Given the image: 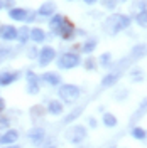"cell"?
<instances>
[{
  "label": "cell",
  "instance_id": "cell-1",
  "mask_svg": "<svg viewBox=\"0 0 147 148\" xmlns=\"http://www.w3.org/2000/svg\"><path fill=\"white\" fill-rule=\"evenodd\" d=\"M130 24H132V18L129 15H125V14H113V15H110V17H107L103 20V30L108 36L113 37L117 34H120L122 30L129 29Z\"/></svg>",
  "mask_w": 147,
  "mask_h": 148
},
{
  "label": "cell",
  "instance_id": "cell-2",
  "mask_svg": "<svg viewBox=\"0 0 147 148\" xmlns=\"http://www.w3.org/2000/svg\"><path fill=\"white\" fill-rule=\"evenodd\" d=\"M58 98L64 104H73V103H76L81 98V89H80V86L71 84V83L59 84L58 86Z\"/></svg>",
  "mask_w": 147,
  "mask_h": 148
},
{
  "label": "cell",
  "instance_id": "cell-3",
  "mask_svg": "<svg viewBox=\"0 0 147 148\" xmlns=\"http://www.w3.org/2000/svg\"><path fill=\"white\" fill-rule=\"evenodd\" d=\"M88 138V128L85 125H71L64 130V140L71 145H81Z\"/></svg>",
  "mask_w": 147,
  "mask_h": 148
},
{
  "label": "cell",
  "instance_id": "cell-4",
  "mask_svg": "<svg viewBox=\"0 0 147 148\" xmlns=\"http://www.w3.org/2000/svg\"><path fill=\"white\" fill-rule=\"evenodd\" d=\"M56 66L61 71H71L74 67L81 66V57L76 52H64V54H61L56 59Z\"/></svg>",
  "mask_w": 147,
  "mask_h": 148
},
{
  "label": "cell",
  "instance_id": "cell-5",
  "mask_svg": "<svg viewBox=\"0 0 147 148\" xmlns=\"http://www.w3.org/2000/svg\"><path fill=\"white\" fill-rule=\"evenodd\" d=\"M36 59L41 67H47L56 59V49L51 46H42V49H39V54Z\"/></svg>",
  "mask_w": 147,
  "mask_h": 148
},
{
  "label": "cell",
  "instance_id": "cell-6",
  "mask_svg": "<svg viewBox=\"0 0 147 148\" xmlns=\"http://www.w3.org/2000/svg\"><path fill=\"white\" fill-rule=\"evenodd\" d=\"M26 79H27V88L26 91L31 94V96H36L41 92V79H39V74H36L32 69H29L26 73Z\"/></svg>",
  "mask_w": 147,
  "mask_h": 148
},
{
  "label": "cell",
  "instance_id": "cell-7",
  "mask_svg": "<svg viewBox=\"0 0 147 148\" xmlns=\"http://www.w3.org/2000/svg\"><path fill=\"white\" fill-rule=\"evenodd\" d=\"M27 140L34 145V147H41L44 141H46V130L42 126H32L27 131Z\"/></svg>",
  "mask_w": 147,
  "mask_h": 148
},
{
  "label": "cell",
  "instance_id": "cell-8",
  "mask_svg": "<svg viewBox=\"0 0 147 148\" xmlns=\"http://www.w3.org/2000/svg\"><path fill=\"white\" fill-rule=\"evenodd\" d=\"M39 79H41V83H46L47 86L56 88V86L61 84V74L56 73V71H46V73H42L39 76Z\"/></svg>",
  "mask_w": 147,
  "mask_h": 148
},
{
  "label": "cell",
  "instance_id": "cell-9",
  "mask_svg": "<svg viewBox=\"0 0 147 148\" xmlns=\"http://www.w3.org/2000/svg\"><path fill=\"white\" fill-rule=\"evenodd\" d=\"M46 113L51 114V116H61L64 113V103L61 101V99H51V101L47 103Z\"/></svg>",
  "mask_w": 147,
  "mask_h": 148
},
{
  "label": "cell",
  "instance_id": "cell-10",
  "mask_svg": "<svg viewBox=\"0 0 147 148\" xmlns=\"http://www.w3.org/2000/svg\"><path fill=\"white\" fill-rule=\"evenodd\" d=\"M20 77V73L19 71H2L0 73V86L5 88V86H10L14 84Z\"/></svg>",
  "mask_w": 147,
  "mask_h": 148
},
{
  "label": "cell",
  "instance_id": "cell-11",
  "mask_svg": "<svg viewBox=\"0 0 147 148\" xmlns=\"http://www.w3.org/2000/svg\"><path fill=\"white\" fill-rule=\"evenodd\" d=\"M56 9H58L56 2L47 0V2H42V5L37 9L36 14L39 15V17H51V15H54V14H56Z\"/></svg>",
  "mask_w": 147,
  "mask_h": 148
},
{
  "label": "cell",
  "instance_id": "cell-12",
  "mask_svg": "<svg viewBox=\"0 0 147 148\" xmlns=\"http://www.w3.org/2000/svg\"><path fill=\"white\" fill-rule=\"evenodd\" d=\"M83 113H85V106H76V108H73V110L69 111L68 114H64V116H63L61 125H63V126H68L69 123H74V121H76L83 114Z\"/></svg>",
  "mask_w": 147,
  "mask_h": 148
},
{
  "label": "cell",
  "instance_id": "cell-13",
  "mask_svg": "<svg viewBox=\"0 0 147 148\" xmlns=\"http://www.w3.org/2000/svg\"><path fill=\"white\" fill-rule=\"evenodd\" d=\"M19 140V131L14 128H7L3 131V135H0V145H12L17 143Z\"/></svg>",
  "mask_w": 147,
  "mask_h": 148
},
{
  "label": "cell",
  "instance_id": "cell-14",
  "mask_svg": "<svg viewBox=\"0 0 147 148\" xmlns=\"http://www.w3.org/2000/svg\"><path fill=\"white\" fill-rule=\"evenodd\" d=\"M64 22H66V18H64V15H61V14L51 15V18H49V29H51V32H53L54 36H58Z\"/></svg>",
  "mask_w": 147,
  "mask_h": 148
},
{
  "label": "cell",
  "instance_id": "cell-15",
  "mask_svg": "<svg viewBox=\"0 0 147 148\" xmlns=\"http://www.w3.org/2000/svg\"><path fill=\"white\" fill-rule=\"evenodd\" d=\"M0 39L5 42H12L17 39V27L14 25H2L0 27Z\"/></svg>",
  "mask_w": 147,
  "mask_h": 148
},
{
  "label": "cell",
  "instance_id": "cell-16",
  "mask_svg": "<svg viewBox=\"0 0 147 148\" xmlns=\"http://www.w3.org/2000/svg\"><path fill=\"white\" fill-rule=\"evenodd\" d=\"M147 56V44L146 42H137L135 46L130 49V59L132 61H139V59H142V57H146Z\"/></svg>",
  "mask_w": 147,
  "mask_h": 148
},
{
  "label": "cell",
  "instance_id": "cell-17",
  "mask_svg": "<svg viewBox=\"0 0 147 148\" xmlns=\"http://www.w3.org/2000/svg\"><path fill=\"white\" fill-rule=\"evenodd\" d=\"M29 39H31L34 44H42V42L46 40V32H44V29L32 27L29 30Z\"/></svg>",
  "mask_w": 147,
  "mask_h": 148
},
{
  "label": "cell",
  "instance_id": "cell-18",
  "mask_svg": "<svg viewBox=\"0 0 147 148\" xmlns=\"http://www.w3.org/2000/svg\"><path fill=\"white\" fill-rule=\"evenodd\" d=\"M58 37H61L63 40H71V39L74 37V27H73V24L66 20L64 24H63V27H61V30H59V34H58Z\"/></svg>",
  "mask_w": 147,
  "mask_h": 148
},
{
  "label": "cell",
  "instance_id": "cell-19",
  "mask_svg": "<svg viewBox=\"0 0 147 148\" xmlns=\"http://www.w3.org/2000/svg\"><path fill=\"white\" fill-rule=\"evenodd\" d=\"M9 17L15 22H26V17H27V10L20 9V7H12L9 9Z\"/></svg>",
  "mask_w": 147,
  "mask_h": 148
},
{
  "label": "cell",
  "instance_id": "cell-20",
  "mask_svg": "<svg viewBox=\"0 0 147 148\" xmlns=\"http://www.w3.org/2000/svg\"><path fill=\"white\" fill-rule=\"evenodd\" d=\"M129 77H130V81L132 83H137V84H140V83H144V79H146V73H144V69L142 67H132L129 71Z\"/></svg>",
  "mask_w": 147,
  "mask_h": 148
},
{
  "label": "cell",
  "instance_id": "cell-21",
  "mask_svg": "<svg viewBox=\"0 0 147 148\" xmlns=\"http://www.w3.org/2000/svg\"><path fill=\"white\" fill-rule=\"evenodd\" d=\"M101 123L107 126V128H117V125H119V120H117V116L110 113V111H105L103 113V116H101Z\"/></svg>",
  "mask_w": 147,
  "mask_h": 148
},
{
  "label": "cell",
  "instance_id": "cell-22",
  "mask_svg": "<svg viewBox=\"0 0 147 148\" xmlns=\"http://www.w3.org/2000/svg\"><path fill=\"white\" fill-rule=\"evenodd\" d=\"M130 136L134 140H137V141H146L147 138V131L142 126H132V130H130Z\"/></svg>",
  "mask_w": 147,
  "mask_h": 148
},
{
  "label": "cell",
  "instance_id": "cell-23",
  "mask_svg": "<svg viewBox=\"0 0 147 148\" xmlns=\"http://www.w3.org/2000/svg\"><path fill=\"white\" fill-rule=\"evenodd\" d=\"M96 47H98V39H88L81 44V52L83 54H92Z\"/></svg>",
  "mask_w": 147,
  "mask_h": 148
},
{
  "label": "cell",
  "instance_id": "cell-24",
  "mask_svg": "<svg viewBox=\"0 0 147 148\" xmlns=\"http://www.w3.org/2000/svg\"><path fill=\"white\" fill-rule=\"evenodd\" d=\"M134 20H135L137 25H140L142 29H147V9L135 12V14H134Z\"/></svg>",
  "mask_w": 147,
  "mask_h": 148
},
{
  "label": "cell",
  "instance_id": "cell-25",
  "mask_svg": "<svg viewBox=\"0 0 147 148\" xmlns=\"http://www.w3.org/2000/svg\"><path fill=\"white\" fill-rule=\"evenodd\" d=\"M98 64L101 67H105V69H108L112 64H113V57H112V52H103L100 56V59H98Z\"/></svg>",
  "mask_w": 147,
  "mask_h": 148
},
{
  "label": "cell",
  "instance_id": "cell-26",
  "mask_svg": "<svg viewBox=\"0 0 147 148\" xmlns=\"http://www.w3.org/2000/svg\"><path fill=\"white\" fill-rule=\"evenodd\" d=\"M44 110H46V108H42V106H32V108H31V118H32L34 123L39 121V120H42V116H44Z\"/></svg>",
  "mask_w": 147,
  "mask_h": 148
},
{
  "label": "cell",
  "instance_id": "cell-27",
  "mask_svg": "<svg viewBox=\"0 0 147 148\" xmlns=\"http://www.w3.org/2000/svg\"><path fill=\"white\" fill-rule=\"evenodd\" d=\"M17 40L20 42V44H27V40H29V27L17 29Z\"/></svg>",
  "mask_w": 147,
  "mask_h": 148
},
{
  "label": "cell",
  "instance_id": "cell-28",
  "mask_svg": "<svg viewBox=\"0 0 147 148\" xmlns=\"http://www.w3.org/2000/svg\"><path fill=\"white\" fill-rule=\"evenodd\" d=\"M83 67L86 69V71H95L96 69V59L93 57V56H86V59L83 61Z\"/></svg>",
  "mask_w": 147,
  "mask_h": 148
},
{
  "label": "cell",
  "instance_id": "cell-29",
  "mask_svg": "<svg viewBox=\"0 0 147 148\" xmlns=\"http://www.w3.org/2000/svg\"><path fill=\"white\" fill-rule=\"evenodd\" d=\"M147 9V0H135L134 3H132V10H134V14L139 12V10H144Z\"/></svg>",
  "mask_w": 147,
  "mask_h": 148
},
{
  "label": "cell",
  "instance_id": "cell-30",
  "mask_svg": "<svg viewBox=\"0 0 147 148\" xmlns=\"http://www.w3.org/2000/svg\"><path fill=\"white\" fill-rule=\"evenodd\" d=\"M10 128V118L5 116L3 113H0V130H7Z\"/></svg>",
  "mask_w": 147,
  "mask_h": 148
},
{
  "label": "cell",
  "instance_id": "cell-31",
  "mask_svg": "<svg viewBox=\"0 0 147 148\" xmlns=\"http://www.w3.org/2000/svg\"><path fill=\"white\" fill-rule=\"evenodd\" d=\"M101 5H103L105 9H108V10H115V7L119 5V0H103Z\"/></svg>",
  "mask_w": 147,
  "mask_h": 148
},
{
  "label": "cell",
  "instance_id": "cell-32",
  "mask_svg": "<svg viewBox=\"0 0 147 148\" xmlns=\"http://www.w3.org/2000/svg\"><path fill=\"white\" fill-rule=\"evenodd\" d=\"M127 94H129V91H127V89H120V91H117V92H115V101L127 99Z\"/></svg>",
  "mask_w": 147,
  "mask_h": 148
},
{
  "label": "cell",
  "instance_id": "cell-33",
  "mask_svg": "<svg viewBox=\"0 0 147 148\" xmlns=\"http://www.w3.org/2000/svg\"><path fill=\"white\" fill-rule=\"evenodd\" d=\"M37 54H39V49H37L36 46H31L27 49V57H29V59H36Z\"/></svg>",
  "mask_w": 147,
  "mask_h": 148
},
{
  "label": "cell",
  "instance_id": "cell-34",
  "mask_svg": "<svg viewBox=\"0 0 147 148\" xmlns=\"http://www.w3.org/2000/svg\"><path fill=\"white\" fill-rule=\"evenodd\" d=\"M39 148H58V143H56V141H53V140H49V141H44V143H42Z\"/></svg>",
  "mask_w": 147,
  "mask_h": 148
},
{
  "label": "cell",
  "instance_id": "cell-35",
  "mask_svg": "<svg viewBox=\"0 0 147 148\" xmlns=\"http://www.w3.org/2000/svg\"><path fill=\"white\" fill-rule=\"evenodd\" d=\"M36 20V12L32 10H27V17H26V22H34Z\"/></svg>",
  "mask_w": 147,
  "mask_h": 148
},
{
  "label": "cell",
  "instance_id": "cell-36",
  "mask_svg": "<svg viewBox=\"0 0 147 148\" xmlns=\"http://www.w3.org/2000/svg\"><path fill=\"white\" fill-rule=\"evenodd\" d=\"M88 126H90V128H96V126H98V121H96V118L90 116V118H88Z\"/></svg>",
  "mask_w": 147,
  "mask_h": 148
},
{
  "label": "cell",
  "instance_id": "cell-37",
  "mask_svg": "<svg viewBox=\"0 0 147 148\" xmlns=\"http://www.w3.org/2000/svg\"><path fill=\"white\" fill-rule=\"evenodd\" d=\"M2 2H3V7H7V9H12L15 0H2Z\"/></svg>",
  "mask_w": 147,
  "mask_h": 148
},
{
  "label": "cell",
  "instance_id": "cell-38",
  "mask_svg": "<svg viewBox=\"0 0 147 148\" xmlns=\"http://www.w3.org/2000/svg\"><path fill=\"white\" fill-rule=\"evenodd\" d=\"M5 108H7V103H5V99L0 96V113H3V111H5Z\"/></svg>",
  "mask_w": 147,
  "mask_h": 148
},
{
  "label": "cell",
  "instance_id": "cell-39",
  "mask_svg": "<svg viewBox=\"0 0 147 148\" xmlns=\"http://www.w3.org/2000/svg\"><path fill=\"white\" fill-rule=\"evenodd\" d=\"M2 148H22L20 145H15V143H12V145H2Z\"/></svg>",
  "mask_w": 147,
  "mask_h": 148
},
{
  "label": "cell",
  "instance_id": "cell-40",
  "mask_svg": "<svg viewBox=\"0 0 147 148\" xmlns=\"http://www.w3.org/2000/svg\"><path fill=\"white\" fill-rule=\"evenodd\" d=\"M85 3H88V5H93V3H96V0H83Z\"/></svg>",
  "mask_w": 147,
  "mask_h": 148
},
{
  "label": "cell",
  "instance_id": "cell-41",
  "mask_svg": "<svg viewBox=\"0 0 147 148\" xmlns=\"http://www.w3.org/2000/svg\"><path fill=\"white\" fill-rule=\"evenodd\" d=\"M3 9V2H2V0H0V10Z\"/></svg>",
  "mask_w": 147,
  "mask_h": 148
},
{
  "label": "cell",
  "instance_id": "cell-42",
  "mask_svg": "<svg viewBox=\"0 0 147 148\" xmlns=\"http://www.w3.org/2000/svg\"><path fill=\"white\" fill-rule=\"evenodd\" d=\"M68 2H74V0H68Z\"/></svg>",
  "mask_w": 147,
  "mask_h": 148
},
{
  "label": "cell",
  "instance_id": "cell-43",
  "mask_svg": "<svg viewBox=\"0 0 147 148\" xmlns=\"http://www.w3.org/2000/svg\"><path fill=\"white\" fill-rule=\"evenodd\" d=\"M122 2H125V0H122Z\"/></svg>",
  "mask_w": 147,
  "mask_h": 148
},
{
  "label": "cell",
  "instance_id": "cell-44",
  "mask_svg": "<svg viewBox=\"0 0 147 148\" xmlns=\"http://www.w3.org/2000/svg\"><path fill=\"white\" fill-rule=\"evenodd\" d=\"M110 148H113V147H110Z\"/></svg>",
  "mask_w": 147,
  "mask_h": 148
}]
</instances>
